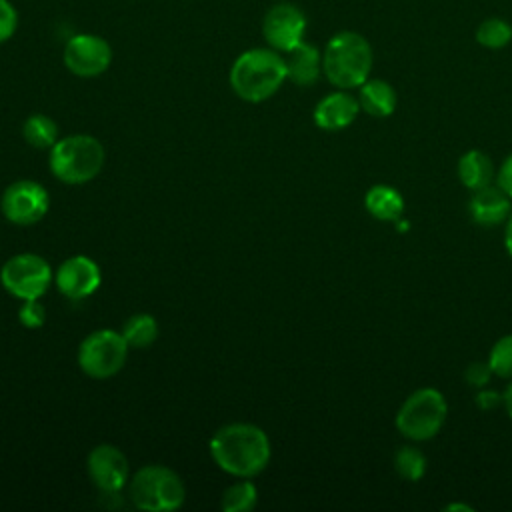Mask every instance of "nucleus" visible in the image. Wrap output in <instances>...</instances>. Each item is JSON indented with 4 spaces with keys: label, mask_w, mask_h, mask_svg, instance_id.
I'll return each mask as SVG.
<instances>
[{
    "label": "nucleus",
    "mask_w": 512,
    "mask_h": 512,
    "mask_svg": "<svg viewBox=\"0 0 512 512\" xmlns=\"http://www.w3.org/2000/svg\"><path fill=\"white\" fill-rule=\"evenodd\" d=\"M504 248H506L508 256L512 258V214H510V218L506 220V226H504Z\"/></svg>",
    "instance_id": "31"
},
{
    "label": "nucleus",
    "mask_w": 512,
    "mask_h": 512,
    "mask_svg": "<svg viewBox=\"0 0 512 512\" xmlns=\"http://www.w3.org/2000/svg\"><path fill=\"white\" fill-rule=\"evenodd\" d=\"M444 510H446V512H454V510H464V512H472L474 508H472V506H468V504H462V502H452V504H446V506H444Z\"/></svg>",
    "instance_id": "33"
},
{
    "label": "nucleus",
    "mask_w": 512,
    "mask_h": 512,
    "mask_svg": "<svg viewBox=\"0 0 512 512\" xmlns=\"http://www.w3.org/2000/svg\"><path fill=\"white\" fill-rule=\"evenodd\" d=\"M468 212L470 218L484 228L506 224L512 214V198L498 184H490L472 192Z\"/></svg>",
    "instance_id": "15"
},
{
    "label": "nucleus",
    "mask_w": 512,
    "mask_h": 512,
    "mask_svg": "<svg viewBox=\"0 0 512 512\" xmlns=\"http://www.w3.org/2000/svg\"><path fill=\"white\" fill-rule=\"evenodd\" d=\"M392 464H394V470L400 478H404L406 482H418L426 474L428 460H426V456L420 448H416L412 444H406V446H400L394 452Z\"/></svg>",
    "instance_id": "22"
},
{
    "label": "nucleus",
    "mask_w": 512,
    "mask_h": 512,
    "mask_svg": "<svg viewBox=\"0 0 512 512\" xmlns=\"http://www.w3.org/2000/svg\"><path fill=\"white\" fill-rule=\"evenodd\" d=\"M268 434L248 422H234L218 428L210 438V456L216 466L236 478H252L270 462Z\"/></svg>",
    "instance_id": "1"
},
{
    "label": "nucleus",
    "mask_w": 512,
    "mask_h": 512,
    "mask_svg": "<svg viewBox=\"0 0 512 512\" xmlns=\"http://www.w3.org/2000/svg\"><path fill=\"white\" fill-rule=\"evenodd\" d=\"M360 110L374 118H388L398 106V94L394 86L382 78H368L358 86Z\"/></svg>",
    "instance_id": "17"
},
{
    "label": "nucleus",
    "mask_w": 512,
    "mask_h": 512,
    "mask_svg": "<svg viewBox=\"0 0 512 512\" xmlns=\"http://www.w3.org/2000/svg\"><path fill=\"white\" fill-rule=\"evenodd\" d=\"M0 282L12 296L20 300H34L48 292L54 282V272L42 256L22 252L2 264Z\"/></svg>",
    "instance_id": "8"
},
{
    "label": "nucleus",
    "mask_w": 512,
    "mask_h": 512,
    "mask_svg": "<svg viewBox=\"0 0 512 512\" xmlns=\"http://www.w3.org/2000/svg\"><path fill=\"white\" fill-rule=\"evenodd\" d=\"M488 364L494 376L512 380V334H506L494 342L488 354Z\"/></svg>",
    "instance_id": "25"
},
{
    "label": "nucleus",
    "mask_w": 512,
    "mask_h": 512,
    "mask_svg": "<svg viewBox=\"0 0 512 512\" xmlns=\"http://www.w3.org/2000/svg\"><path fill=\"white\" fill-rule=\"evenodd\" d=\"M122 336L130 348H146L158 338V322L152 314H134L122 326Z\"/></svg>",
    "instance_id": "20"
},
{
    "label": "nucleus",
    "mask_w": 512,
    "mask_h": 512,
    "mask_svg": "<svg viewBox=\"0 0 512 512\" xmlns=\"http://www.w3.org/2000/svg\"><path fill=\"white\" fill-rule=\"evenodd\" d=\"M106 160L104 146L90 134L58 138L50 148V172L66 184H86L94 180Z\"/></svg>",
    "instance_id": "4"
},
{
    "label": "nucleus",
    "mask_w": 512,
    "mask_h": 512,
    "mask_svg": "<svg viewBox=\"0 0 512 512\" xmlns=\"http://www.w3.org/2000/svg\"><path fill=\"white\" fill-rule=\"evenodd\" d=\"M474 38L480 46L488 50H500L512 42V24L498 16L486 18L478 24Z\"/></svg>",
    "instance_id": "23"
},
{
    "label": "nucleus",
    "mask_w": 512,
    "mask_h": 512,
    "mask_svg": "<svg viewBox=\"0 0 512 512\" xmlns=\"http://www.w3.org/2000/svg\"><path fill=\"white\" fill-rule=\"evenodd\" d=\"M456 174H458L460 184L464 188H468L470 192H474V190H480L484 186L494 184L496 168H494L492 158L486 152L468 150L458 158Z\"/></svg>",
    "instance_id": "18"
},
{
    "label": "nucleus",
    "mask_w": 512,
    "mask_h": 512,
    "mask_svg": "<svg viewBox=\"0 0 512 512\" xmlns=\"http://www.w3.org/2000/svg\"><path fill=\"white\" fill-rule=\"evenodd\" d=\"M230 86L246 102L272 98L288 80L286 62L274 48H250L242 52L230 68Z\"/></svg>",
    "instance_id": "2"
},
{
    "label": "nucleus",
    "mask_w": 512,
    "mask_h": 512,
    "mask_svg": "<svg viewBox=\"0 0 512 512\" xmlns=\"http://www.w3.org/2000/svg\"><path fill=\"white\" fill-rule=\"evenodd\" d=\"M22 136L32 148H52L58 140V124L46 114H32L22 124Z\"/></svg>",
    "instance_id": "21"
},
{
    "label": "nucleus",
    "mask_w": 512,
    "mask_h": 512,
    "mask_svg": "<svg viewBox=\"0 0 512 512\" xmlns=\"http://www.w3.org/2000/svg\"><path fill=\"white\" fill-rule=\"evenodd\" d=\"M18 320L26 328H40L46 322V308L40 304V298L22 300L18 310Z\"/></svg>",
    "instance_id": "26"
},
{
    "label": "nucleus",
    "mask_w": 512,
    "mask_h": 512,
    "mask_svg": "<svg viewBox=\"0 0 512 512\" xmlns=\"http://www.w3.org/2000/svg\"><path fill=\"white\" fill-rule=\"evenodd\" d=\"M0 208L8 222L18 226H32L46 216L50 208V196L40 182L16 180L4 190Z\"/></svg>",
    "instance_id": "9"
},
{
    "label": "nucleus",
    "mask_w": 512,
    "mask_h": 512,
    "mask_svg": "<svg viewBox=\"0 0 512 512\" xmlns=\"http://www.w3.org/2000/svg\"><path fill=\"white\" fill-rule=\"evenodd\" d=\"M364 206L380 222H398L404 212V198L394 186L374 184L364 196Z\"/></svg>",
    "instance_id": "19"
},
{
    "label": "nucleus",
    "mask_w": 512,
    "mask_h": 512,
    "mask_svg": "<svg viewBox=\"0 0 512 512\" xmlns=\"http://www.w3.org/2000/svg\"><path fill=\"white\" fill-rule=\"evenodd\" d=\"M92 482L104 494H116L130 478V466L124 452L112 444H98L86 460Z\"/></svg>",
    "instance_id": "13"
},
{
    "label": "nucleus",
    "mask_w": 512,
    "mask_h": 512,
    "mask_svg": "<svg viewBox=\"0 0 512 512\" xmlns=\"http://www.w3.org/2000/svg\"><path fill=\"white\" fill-rule=\"evenodd\" d=\"M360 114V102L358 96H352L350 90H334L330 94H326L312 112L314 124L320 130L326 132H338L348 128L356 116Z\"/></svg>",
    "instance_id": "14"
},
{
    "label": "nucleus",
    "mask_w": 512,
    "mask_h": 512,
    "mask_svg": "<svg viewBox=\"0 0 512 512\" xmlns=\"http://www.w3.org/2000/svg\"><path fill=\"white\" fill-rule=\"evenodd\" d=\"M474 404H476L480 410L490 412V410H494V408H498V406L502 404V394L496 392V390H492V388H486V386H484V388H480V390L476 392Z\"/></svg>",
    "instance_id": "29"
},
{
    "label": "nucleus",
    "mask_w": 512,
    "mask_h": 512,
    "mask_svg": "<svg viewBox=\"0 0 512 512\" xmlns=\"http://www.w3.org/2000/svg\"><path fill=\"white\" fill-rule=\"evenodd\" d=\"M54 282L62 296L70 300H82L92 296L100 288L102 272L92 258L84 254H76L66 258L58 266L54 274Z\"/></svg>",
    "instance_id": "12"
},
{
    "label": "nucleus",
    "mask_w": 512,
    "mask_h": 512,
    "mask_svg": "<svg viewBox=\"0 0 512 512\" xmlns=\"http://www.w3.org/2000/svg\"><path fill=\"white\" fill-rule=\"evenodd\" d=\"M286 76L296 86H312L318 82L322 74V52L308 44L306 40L300 42L296 48L286 52Z\"/></svg>",
    "instance_id": "16"
},
{
    "label": "nucleus",
    "mask_w": 512,
    "mask_h": 512,
    "mask_svg": "<svg viewBox=\"0 0 512 512\" xmlns=\"http://www.w3.org/2000/svg\"><path fill=\"white\" fill-rule=\"evenodd\" d=\"M64 66L80 78H94L108 70L112 62V48L108 40L98 34L80 32L68 38L64 52Z\"/></svg>",
    "instance_id": "10"
},
{
    "label": "nucleus",
    "mask_w": 512,
    "mask_h": 512,
    "mask_svg": "<svg viewBox=\"0 0 512 512\" xmlns=\"http://www.w3.org/2000/svg\"><path fill=\"white\" fill-rule=\"evenodd\" d=\"M448 402L444 394L432 386L414 390L398 408L394 424L396 430L412 440L426 442L432 440L446 424Z\"/></svg>",
    "instance_id": "5"
},
{
    "label": "nucleus",
    "mask_w": 512,
    "mask_h": 512,
    "mask_svg": "<svg viewBox=\"0 0 512 512\" xmlns=\"http://www.w3.org/2000/svg\"><path fill=\"white\" fill-rule=\"evenodd\" d=\"M496 184L512 198V154H508L496 170Z\"/></svg>",
    "instance_id": "30"
},
{
    "label": "nucleus",
    "mask_w": 512,
    "mask_h": 512,
    "mask_svg": "<svg viewBox=\"0 0 512 512\" xmlns=\"http://www.w3.org/2000/svg\"><path fill=\"white\" fill-rule=\"evenodd\" d=\"M374 54L370 42L354 32H336L322 50V74L342 90H352L370 78Z\"/></svg>",
    "instance_id": "3"
},
{
    "label": "nucleus",
    "mask_w": 512,
    "mask_h": 512,
    "mask_svg": "<svg viewBox=\"0 0 512 512\" xmlns=\"http://www.w3.org/2000/svg\"><path fill=\"white\" fill-rule=\"evenodd\" d=\"M256 502H258V490L254 482H250L248 478H242L240 482H234L224 490L220 506L224 512H248L256 506Z\"/></svg>",
    "instance_id": "24"
},
{
    "label": "nucleus",
    "mask_w": 512,
    "mask_h": 512,
    "mask_svg": "<svg viewBox=\"0 0 512 512\" xmlns=\"http://www.w3.org/2000/svg\"><path fill=\"white\" fill-rule=\"evenodd\" d=\"M492 376H494V372H492L488 360H486V362H480V360L470 362V364L466 366V370H464V380L468 382V386H472V388H476V390L488 386V382L492 380Z\"/></svg>",
    "instance_id": "27"
},
{
    "label": "nucleus",
    "mask_w": 512,
    "mask_h": 512,
    "mask_svg": "<svg viewBox=\"0 0 512 512\" xmlns=\"http://www.w3.org/2000/svg\"><path fill=\"white\" fill-rule=\"evenodd\" d=\"M306 16L292 2H278L268 8L262 20V34L270 48L280 54L290 52L300 42H304L306 34Z\"/></svg>",
    "instance_id": "11"
},
{
    "label": "nucleus",
    "mask_w": 512,
    "mask_h": 512,
    "mask_svg": "<svg viewBox=\"0 0 512 512\" xmlns=\"http://www.w3.org/2000/svg\"><path fill=\"white\" fill-rule=\"evenodd\" d=\"M18 28V12L10 0H0V44L10 40Z\"/></svg>",
    "instance_id": "28"
},
{
    "label": "nucleus",
    "mask_w": 512,
    "mask_h": 512,
    "mask_svg": "<svg viewBox=\"0 0 512 512\" xmlns=\"http://www.w3.org/2000/svg\"><path fill=\"white\" fill-rule=\"evenodd\" d=\"M130 500L136 508L148 512L178 510L186 500L182 478L168 466H142L128 482Z\"/></svg>",
    "instance_id": "6"
},
{
    "label": "nucleus",
    "mask_w": 512,
    "mask_h": 512,
    "mask_svg": "<svg viewBox=\"0 0 512 512\" xmlns=\"http://www.w3.org/2000/svg\"><path fill=\"white\" fill-rule=\"evenodd\" d=\"M502 406L506 408V414H508L510 420H512V380H510V384L506 386V390L502 392Z\"/></svg>",
    "instance_id": "32"
},
{
    "label": "nucleus",
    "mask_w": 512,
    "mask_h": 512,
    "mask_svg": "<svg viewBox=\"0 0 512 512\" xmlns=\"http://www.w3.org/2000/svg\"><path fill=\"white\" fill-rule=\"evenodd\" d=\"M128 348L122 332L112 328L94 330L78 346V366L90 378H110L122 370Z\"/></svg>",
    "instance_id": "7"
}]
</instances>
